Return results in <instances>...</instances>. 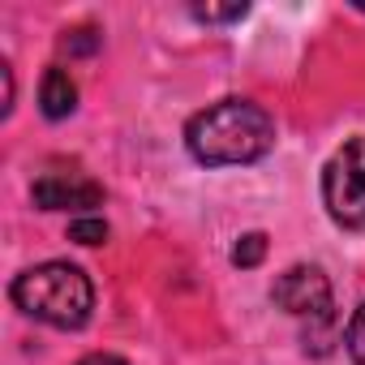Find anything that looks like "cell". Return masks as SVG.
<instances>
[{
	"label": "cell",
	"instance_id": "obj_4",
	"mask_svg": "<svg viewBox=\"0 0 365 365\" xmlns=\"http://www.w3.org/2000/svg\"><path fill=\"white\" fill-rule=\"evenodd\" d=\"M271 301L284 309V314H292V318H309V322H322V327H331V284H327V275L318 271V267H288L279 279H275V288H271Z\"/></svg>",
	"mask_w": 365,
	"mask_h": 365
},
{
	"label": "cell",
	"instance_id": "obj_6",
	"mask_svg": "<svg viewBox=\"0 0 365 365\" xmlns=\"http://www.w3.org/2000/svg\"><path fill=\"white\" fill-rule=\"evenodd\" d=\"M73 108H78V82L69 78V69L52 65L39 82V112L48 120H65V116H73Z\"/></svg>",
	"mask_w": 365,
	"mask_h": 365
},
{
	"label": "cell",
	"instance_id": "obj_8",
	"mask_svg": "<svg viewBox=\"0 0 365 365\" xmlns=\"http://www.w3.org/2000/svg\"><path fill=\"white\" fill-rule=\"evenodd\" d=\"M69 241H78V245H103V241H108V224L95 220V215L73 220V224H69Z\"/></svg>",
	"mask_w": 365,
	"mask_h": 365
},
{
	"label": "cell",
	"instance_id": "obj_5",
	"mask_svg": "<svg viewBox=\"0 0 365 365\" xmlns=\"http://www.w3.org/2000/svg\"><path fill=\"white\" fill-rule=\"evenodd\" d=\"M31 198L43 211H91V207H103V185H95V180H86V176L48 172V176L35 180Z\"/></svg>",
	"mask_w": 365,
	"mask_h": 365
},
{
	"label": "cell",
	"instance_id": "obj_3",
	"mask_svg": "<svg viewBox=\"0 0 365 365\" xmlns=\"http://www.w3.org/2000/svg\"><path fill=\"white\" fill-rule=\"evenodd\" d=\"M322 207L339 228L365 232V133L348 138L327 159V168H322Z\"/></svg>",
	"mask_w": 365,
	"mask_h": 365
},
{
	"label": "cell",
	"instance_id": "obj_12",
	"mask_svg": "<svg viewBox=\"0 0 365 365\" xmlns=\"http://www.w3.org/2000/svg\"><path fill=\"white\" fill-rule=\"evenodd\" d=\"M78 365H125L116 352H91V356H82Z\"/></svg>",
	"mask_w": 365,
	"mask_h": 365
},
{
	"label": "cell",
	"instance_id": "obj_11",
	"mask_svg": "<svg viewBox=\"0 0 365 365\" xmlns=\"http://www.w3.org/2000/svg\"><path fill=\"white\" fill-rule=\"evenodd\" d=\"M61 48H65V52H73V56H86V52H95V48H99V35H95L91 26H78V31H69V35L61 39Z\"/></svg>",
	"mask_w": 365,
	"mask_h": 365
},
{
	"label": "cell",
	"instance_id": "obj_2",
	"mask_svg": "<svg viewBox=\"0 0 365 365\" xmlns=\"http://www.w3.org/2000/svg\"><path fill=\"white\" fill-rule=\"evenodd\" d=\"M9 297H14V305L26 318L48 322V327H61V331L86 327L91 309H95V284L73 262H39V267H26L9 284Z\"/></svg>",
	"mask_w": 365,
	"mask_h": 365
},
{
	"label": "cell",
	"instance_id": "obj_1",
	"mask_svg": "<svg viewBox=\"0 0 365 365\" xmlns=\"http://www.w3.org/2000/svg\"><path fill=\"white\" fill-rule=\"evenodd\" d=\"M185 146L207 168L258 163L275 146V120L254 99H220V103L190 116Z\"/></svg>",
	"mask_w": 365,
	"mask_h": 365
},
{
	"label": "cell",
	"instance_id": "obj_9",
	"mask_svg": "<svg viewBox=\"0 0 365 365\" xmlns=\"http://www.w3.org/2000/svg\"><path fill=\"white\" fill-rule=\"evenodd\" d=\"M344 344H348V356H352L356 365H365V301H361V309L352 314V322H348V335H344Z\"/></svg>",
	"mask_w": 365,
	"mask_h": 365
},
{
	"label": "cell",
	"instance_id": "obj_10",
	"mask_svg": "<svg viewBox=\"0 0 365 365\" xmlns=\"http://www.w3.org/2000/svg\"><path fill=\"white\" fill-rule=\"evenodd\" d=\"M250 14V5H194L198 22H241Z\"/></svg>",
	"mask_w": 365,
	"mask_h": 365
},
{
	"label": "cell",
	"instance_id": "obj_7",
	"mask_svg": "<svg viewBox=\"0 0 365 365\" xmlns=\"http://www.w3.org/2000/svg\"><path fill=\"white\" fill-rule=\"evenodd\" d=\"M262 254H267V237H262V232H245V237L232 245V262H237V267H258Z\"/></svg>",
	"mask_w": 365,
	"mask_h": 365
}]
</instances>
